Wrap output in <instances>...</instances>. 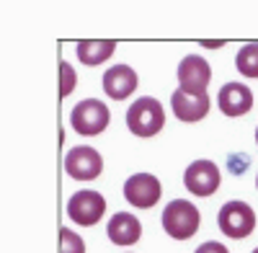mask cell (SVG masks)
Segmentation results:
<instances>
[{
	"mask_svg": "<svg viewBox=\"0 0 258 253\" xmlns=\"http://www.w3.org/2000/svg\"><path fill=\"white\" fill-rule=\"evenodd\" d=\"M165 124V111L158 98H137L126 111V126L137 137H155Z\"/></svg>",
	"mask_w": 258,
	"mask_h": 253,
	"instance_id": "cell-1",
	"label": "cell"
},
{
	"mask_svg": "<svg viewBox=\"0 0 258 253\" xmlns=\"http://www.w3.org/2000/svg\"><path fill=\"white\" fill-rule=\"evenodd\" d=\"M163 227L173 240H188L199 230V209L186 199H173L163 209Z\"/></svg>",
	"mask_w": 258,
	"mask_h": 253,
	"instance_id": "cell-2",
	"label": "cell"
},
{
	"mask_svg": "<svg viewBox=\"0 0 258 253\" xmlns=\"http://www.w3.org/2000/svg\"><path fill=\"white\" fill-rule=\"evenodd\" d=\"M111 121V114H109V106L98 98H85L80 101L78 106L73 109L70 114V124L73 130L83 137H93V135H101L106 126Z\"/></svg>",
	"mask_w": 258,
	"mask_h": 253,
	"instance_id": "cell-3",
	"label": "cell"
},
{
	"mask_svg": "<svg viewBox=\"0 0 258 253\" xmlns=\"http://www.w3.org/2000/svg\"><path fill=\"white\" fill-rule=\"evenodd\" d=\"M217 222H220V230L227 238L243 240V238H248L253 233V227H255V212H253V207L245 204V202H227L220 209Z\"/></svg>",
	"mask_w": 258,
	"mask_h": 253,
	"instance_id": "cell-4",
	"label": "cell"
},
{
	"mask_svg": "<svg viewBox=\"0 0 258 253\" xmlns=\"http://www.w3.org/2000/svg\"><path fill=\"white\" fill-rule=\"evenodd\" d=\"M64 171L75 181H93L103 171V160L98 150H93L88 145H80V147H73L68 158H64Z\"/></svg>",
	"mask_w": 258,
	"mask_h": 253,
	"instance_id": "cell-5",
	"label": "cell"
},
{
	"mask_svg": "<svg viewBox=\"0 0 258 253\" xmlns=\"http://www.w3.org/2000/svg\"><path fill=\"white\" fill-rule=\"evenodd\" d=\"M106 212V199L98 192H75L68 202V217L78 225L91 227Z\"/></svg>",
	"mask_w": 258,
	"mask_h": 253,
	"instance_id": "cell-6",
	"label": "cell"
},
{
	"mask_svg": "<svg viewBox=\"0 0 258 253\" xmlns=\"http://www.w3.org/2000/svg\"><path fill=\"white\" fill-rule=\"evenodd\" d=\"M183 183L194 197H212L220 188V168L212 160H194L183 173Z\"/></svg>",
	"mask_w": 258,
	"mask_h": 253,
	"instance_id": "cell-7",
	"label": "cell"
},
{
	"mask_svg": "<svg viewBox=\"0 0 258 253\" xmlns=\"http://www.w3.org/2000/svg\"><path fill=\"white\" fill-rule=\"evenodd\" d=\"M160 192H163L160 181L153 173H137L132 178H126V183H124V199L140 209L155 207L160 199Z\"/></svg>",
	"mask_w": 258,
	"mask_h": 253,
	"instance_id": "cell-8",
	"label": "cell"
},
{
	"mask_svg": "<svg viewBox=\"0 0 258 253\" xmlns=\"http://www.w3.org/2000/svg\"><path fill=\"white\" fill-rule=\"evenodd\" d=\"M212 80V68L209 62L199 54H188L181 59L178 65V83H181V91L188 93H207V86Z\"/></svg>",
	"mask_w": 258,
	"mask_h": 253,
	"instance_id": "cell-9",
	"label": "cell"
},
{
	"mask_svg": "<svg viewBox=\"0 0 258 253\" xmlns=\"http://www.w3.org/2000/svg\"><path fill=\"white\" fill-rule=\"evenodd\" d=\"M217 103L225 116H243L253 109V93L243 83H227L217 93Z\"/></svg>",
	"mask_w": 258,
	"mask_h": 253,
	"instance_id": "cell-10",
	"label": "cell"
},
{
	"mask_svg": "<svg viewBox=\"0 0 258 253\" xmlns=\"http://www.w3.org/2000/svg\"><path fill=\"white\" fill-rule=\"evenodd\" d=\"M173 114L181 121H199L209 114V96L207 93H188V91H173L170 96Z\"/></svg>",
	"mask_w": 258,
	"mask_h": 253,
	"instance_id": "cell-11",
	"label": "cell"
},
{
	"mask_svg": "<svg viewBox=\"0 0 258 253\" xmlns=\"http://www.w3.org/2000/svg\"><path fill=\"white\" fill-rule=\"evenodd\" d=\"M137 88V73L129 65H114L103 73V91L114 101H124Z\"/></svg>",
	"mask_w": 258,
	"mask_h": 253,
	"instance_id": "cell-12",
	"label": "cell"
},
{
	"mask_svg": "<svg viewBox=\"0 0 258 253\" xmlns=\"http://www.w3.org/2000/svg\"><path fill=\"white\" fill-rule=\"evenodd\" d=\"M106 235H109V240L116 243V245H132L142 235V222L135 215H129V212H116L109 220Z\"/></svg>",
	"mask_w": 258,
	"mask_h": 253,
	"instance_id": "cell-13",
	"label": "cell"
},
{
	"mask_svg": "<svg viewBox=\"0 0 258 253\" xmlns=\"http://www.w3.org/2000/svg\"><path fill=\"white\" fill-rule=\"evenodd\" d=\"M116 49V41L111 39H88V41H78V59L83 65H101L106 62Z\"/></svg>",
	"mask_w": 258,
	"mask_h": 253,
	"instance_id": "cell-14",
	"label": "cell"
},
{
	"mask_svg": "<svg viewBox=\"0 0 258 253\" xmlns=\"http://www.w3.org/2000/svg\"><path fill=\"white\" fill-rule=\"evenodd\" d=\"M235 65H238V70L245 75V78H258V41H253V44H245L238 57H235Z\"/></svg>",
	"mask_w": 258,
	"mask_h": 253,
	"instance_id": "cell-15",
	"label": "cell"
},
{
	"mask_svg": "<svg viewBox=\"0 0 258 253\" xmlns=\"http://www.w3.org/2000/svg\"><path fill=\"white\" fill-rule=\"evenodd\" d=\"M59 253H85L83 238L75 235L73 230L62 227V230H59Z\"/></svg>",
	"mask_w": 258,
	"mask_h": 253,
	"instance_id": "cell-16",
	"label": "cell"
},
{
	"mask_svg": "<svg viewBox=\"0 0 258 253\" xmlns=\"http://www.w3.org/2000/svg\"><path fill=\"white\" fill-rule=\"evenodd\" d=\"M75 91V70L68 62H59V96H70Z\"/></svg>",
	"mask_w": 258,
	"mask_h": 253,
	"instance_id": "cell-17",
	"label": "cell"
},
{
	"mask_svg": "<svg viewBox=\"0 0 258 253\" xmlns=\"http://www.w3.org/2000/svg\"><path fill=\"white\" fill-rule=\"evenodd\" d=\"M197 253H230L222 243H214V240H209V243H202L199 248H197Z\"/></svg>",
	"mask_w": 258,
	"mask_h": 253,
	"instance_id": "cell-18",
	"label": "cell"
},
{
	"mask_svg": "<svg viewBox=\"0 0 258 253\" xmlns=\"http://www.w3.org/2000/svg\"><path fill=\"white\" fill-rule=\"evenodd\" d=\"M255 145H258V130H255Z\"/></svg>",
	"mask_w": 258,
	"mask_h": 253,
	"instance_id": "cell-19",
	"label": "cell"
},
{
	"mask_svg": "<svg viewBox=\"0 0 258 253\" xmlns=\"http://www.w3.org/2000/svg\"><path fill=\"white\" fill-rule=\"evenodd\" d=\"M255 186H258V176H255Z\"/></svg>",
	"mask_w": 258,
	"mask_h": 253,
	"instance_id": "cell-20",
	"label": "cell"
},
{
	"mask_svg": "<svg viewBox=\"0 0 258 253\" xmlns=\"http://www.w3.org/2000/svg\"><path fill=\"white\" fill-rule=\"evenodd\" d=\"M253 253H258V248H255V250H253Z\"/></svg>",
	"mask_w": 258,
	"mask_h": 253,
	"instance_id": "cell-21",
	"label": "cell"
}]
</instances>
